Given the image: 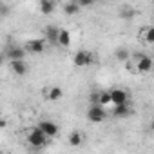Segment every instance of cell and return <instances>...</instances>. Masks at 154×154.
Instances as JSON below:
<instances>
[{
  "label": "cell",
  "mask_w": 154,
  "mask_h": 154,
  "mask_svg": "<svg viewBox=\"0 0 154 154\" xmlns=\"http://www.w3.org/2000/svg\"><path fill=\"white\" fill-rule=\"evenodd\" d=\"M47 134L36 125V127H33L29 132H27V141H29V145H33L35 149H40V147H44L45 143H47Z\"/></svg>",
  "instance_id": "obj_1"
},
{
  "label": "cell",
  "mask_w": 154,
  "mask_h": 154,
  "mask_svg": "<svg viewBox=\"0 0 154 154\" xmlns=\"http://www.w3.org/2000/svg\"><path fill=\"white\" fill-rule=\"evenodd\" d=\"M105 118H107V112H105L103 105H100V103H91V107H89V111H87V120H89L91 123H102Z\"/></svg>",
  "instance_id": "obj_2"
},
{
  "label": "cell",
  "mask_w": 154,
  "mask_h": 154,
  "mask_svg": "<svg viewBox=\"0 0 154 154\" xmlns=\"http://www.w3.org/2000/svg\"><path fill=\"white\" fill-rule=\"evenodd\" d=\"M91 62H93V54H91L89 51H84V49L76 51L74 56H72V63H74L76 67H87Z\"/></svg>",
  "instance_id": "obj_3"
},
{
  "label": "cell",
  "mask_w": 154,
  "mask_h": 154,
  "mask_svg": "<svg viewBox=\"0 0 154 154\" xmlns=\"http://www.w3.org/2000/svg\"><path fill=\"white\" fill-rule=\"evenodd\" d=\"M45 45H47V40L45 38H33V40H29L26 44V49L31 54H40V53H44Z\"/></svg>",
  "instance_id": "obj_4"
},
{
  "label": "cell",
  "mask_w": 154,
  "mask_h": 154,
  "mask_svg": "<svg viewBox=\"0 0 154 154\" xmlns=\"http://www.w3.org/2000/svg\"><path fill=\"white\" fill-rule=\"evenodd\" d=\"M89 100H91V103H100L103 107L107 103H112L111 102V91H94V93H91Z\"/></svg>",
  "instance_id": "obj_5"
},
{
  "label": "cell",
  "mask_w": 154,
  "mask_h": 154,
  "mask_svg": "<svg viewBox=\"0 0 154 154\" xmlns=\"http://www.w3.org/2000/svg\"><path fill=\"white\" fill-rule=\"evenodd\" d=\"M9 67H11V71L17 76H26L27 71H29V65L26 63L24 58H20V60H9Z\"/></svg>",
  "instance_id": "obj_6"
},
{
  "label": "cell",
  "mask_w": 154,
  "mask_h": 154,
  "mask_svg": "<svg viewBox=\"0 0 154 154\" xmlns=\"http://www.w3.org/2000/svg\"><path fill=\"white\" fill-rule=\"evenodd\" d=\"M111 102H112V105L125 103V102H129V93H127L125 89L116 87V89H112V91H111Z\"/></svg>",
  "instance_id": "obj_7"
},
{
  "label": "cell",
  "mask_w": 154,
  "mask_h": 154,
  "mask_svg": "<svg viewBox=\"0 0 154 154\" xmlns=\"http://www.w3.org/2000/svg\"><path fill=\"white\" fill-rule=\"evenodd\" d=\"M26 54H27V49H24L20 45H11L6 51V58L8 60H20V58H26Z\"/></svg>",
  "instance_id": "obj_8"
},
{
  "label": "cell",
  "mask_w": 154,
  "mask_h": 154,
  "mask_svg": "<svg viewBox=\"0 0 154 154\" xmlns=\"http://www.w3.org/2000/svg\"><path fill=\"white\" fill-rule=\"evenodd\" d=\"M58 35H60V29L56 26H47L44 31V38L47 40V44H53V45H58Z\"/></svg>",
  "instance_id": "obj_9"
},
{
  "label": "cell",
  "mask_w": 154,
  "mask_h": 154,
  "mask_svg": "<svg viewBox=\"0 0 154 154\" xmlns=\"http://www.w3.org/2000/svg\"><path fill=\"white\" fill-rule=\"evenodd\" d=\"M38 127H40L49 138H54V136L58 134V125H56L54 122H51V120H42V122L38 123Z\"/></svg>",
  "instance_id": "obj_10"
},
{
  "label": "cell",
  "mask_w": 154,
  "mask_h": 154,
  "mask_svg": "<svg viewBox=\"0 0 154 154\" xmlns=\"http://www.w3.org/2000/svg\"><path fill=\"white\" fill-rule=\"evenodd\" d=\"M152 62H154V60H150L149 56H140V60H138V63H136V71L141 72V74L150 72V71H152Z\"/></svg>",
  "instance_id": "obj_11"
},
{
  "label": "cell",
  "mask_w": 154,
  "mask_h": 154,
  "mask_svg": "<svg viewBox=\"0 0 154 154\" xmlns=\"http://www.w3.org/2000/svg\"><path fill=\"white\" fill-rule=\"evenodd\" d=\"M131 112H132V109H131V105L125 102V103H118V105H114L112 116H116V118H125V116H129Z\"/></svg>",
  "instance_id": "obj_12"
},
{
  "label": "cell",
  "mask_w": 154,
  "mask_h": 154,
  "mask_svg": "<svg viewBox=\"0 0 154 154\" xmlns=\"http://www.w3.org/2000/svg\"><path fill=\"white\" fill-rule=\"evenodd\" d=\"M80 9H82V8H80V4L76 2V0H69V2L63 4V13L69 15V17H71V15H78Z\"/></svg>",
  "instance_id": "obj_13"
},
{
  "label": "cell",
  "mask_w": 154,
  "mask_h": 154,
  "mask_svg": "<svg viewBox=\"0 0 154 154\" xmlns=\"http://www.w3.org/2000/svg\"><path fill=\"white\" fill-rule=\"evenodd\" d=\"M56 8V0H40V11L44 15H51Z\"/></svg>",
  "instance_id": "obj_14"
},
{
  "label": "cell",
  "mask_w": 154,
  "mask_h": 154,
  "mask_svg": "<svg viewBox=\"0 0 154 154\" xmlns=\"http://www.w3.org/2000/svg\"><path fill=\"white\" fill-rule=\"evenodd\" d=\"M58 45H62V47H69V45H71V33H69L67 29H60Z\"/></svg>",
  "instance_id": "obj_15"
},
{
  "label": "cell",
  "mask_w": 154,
  "mask_h": 154,
  "mask_svg": "<svg viewBox=\"0 0 154 154\" xmlns=\"http://www.w3.org/2000/svg\"><path fill=\"white\" fill-rule=\"evenodd\" d=\"M69 145H72V147H78V145H82V141H84V134L82 132H78V131H72L71 134H69Z\"/></svg>",
  "instance_id": "obj_16"
},
{
  "label": "cell",
  "mask_w": 154,
  "mask_h": 154,
  "mask_svg": "<svg viewBox=\"0 0 154 154\" xmlns=\"http://www.w3.org/2000/svg\"><path fill=\"white\" fill-rule=\"evenodd\" d=\"M63 96V91H62V87H58V85H54V87H51L49 91H47V98L51 100V102H56V100H60Z\"/></svg>",
  "instance_id": "obj_17"
},
{
  "label": "cell",
  "mask_w": 154,
  "mask_h": 154,
  "mask_svg": "<svg viewBox=\"0 0 154 154\" xmlns=\"http://www.w3.org/2000/svg\"><path fill=\"white\" fill-rule=\"evenodd\" d=\"M114 58H116L118 62H129V58H131V53H129L125 47H118V49L114 51Z\"/></svg>",
  "instance_id": "obj_18"
},
{
  "label": "cell",
  "mask_w": 154,
  "mask_h": 154,
  "mask_svg": "<svg viewBox=\"0 0 154 154\" xmlns=\"http://www.w3.org/2000/svg\"><path fill=\"white\" fill-rule=\"evenodd\" d=\"M141 36H143V40H145L147 44H154V26H149V27L141 33Z\"/></svg>",
  "instance_id": "obj_19"
},
{
  "label": "cell",
  "mask_w": 154,
  "mask_h": 154,
  "mask_svg": "<svg viewBox=\"0 0 154 154\" xmlns=\"http://www.w3.org/2000/svg\"><path fill=\"white\" fill-rule=\"evenodd\" d=\"M120 17H122V18H125V20H131V18L134 17V9H132V8H129V6H125V8H122V9H120Z\"/></svg>",
  "instance_id": "obj_20"
},
{
  "label": "cell",
  "mask_w": 154,
  "mask_h": 154,
  "mask_svg": "<svg viewBox=\"0 0 154 154\" xmlns=\"http://www.w3.org/2000/svg\"><path fill=\"white\" fill-rule=\"evenodd\" d=\"M76 2L80 4V8H91L96 4V0H76Z\"/></svg>",
  "instance_id": "obj_21"
},
{
  "label": "cell",
  "mask_w": 154,
  "mask_h": 154,
  "mask_svg": "<svg viewBox=\"0 0 154 154\" xmlns=\"http://www.w3.org/2000/svg\"><path fill=\"white\" fill-rule=\"evenodd\" d=\"M8 11H9V9H8V6H6V4H2V17H8Z\"/></svg>",
  "instance_id": "obj_22"
},
{
  "label": "cell",
  "mask_w": 154,
  "mask_h": 154,
  "mask_svg": "<svg viewBox=\"0 0 154 154\" xmlns=\"http://www.w3.org/2000/svg\"><path fill=\"white\" fill-rule=\"evenodd\" d=\"M150 129H152V131H154V118H152V120H150Z\"/></svg>",
  "instance_id": "obj_23"
},
{
  "label": "cell",
  "mask_w": 154,
  "mask_h": 154,
  "mask_svg": "<svg viewBox=\"0 0 154 154\" xmlns=\"http://www.w3.org/2000/svg\"><path fill=\"white\" fill-rule=\"evenodd\" d=\"M152 72H154V62H152Z\"/></svg>",
  "instance_id": "obj_24"
}]
</instances>
